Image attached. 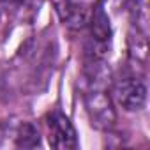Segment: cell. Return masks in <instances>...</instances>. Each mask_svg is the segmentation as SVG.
I'll use <instances>...</instances> for the list:
<instances>
[{
	"instance_id": "3957f363",
	"label": "cell",
	"mask_w": 150,
	"mask_h": 150,
	"mask_svg": "<svg viewBox=\"0 0 150 150\" xmlns=\"http://www.w3.org/2000/svg\"><path fill=\"white\" fill-rule=\"evenodd\" d=\"M44 124H46V132H48L46 138L51 148H57V150L78 148L80 141H78L76 127H74V124L64 111L51 110L46 115Z\"/></svg>"
},
{
	"instance_id": "52a82bcc",
	"label": "cell",
	"mask_w": 150,
	"mask_h": 150,
	"mask_svg": "<svg viewBox=\"0 0 150 150\" xmlns=\"http://www.w3.org/2000/svg\"><path fill=\"white\" fill-rule=\"evenodd\" d=\"M4 134H6V127H4V125H2V124H0V138H2V136H4Z\"/></svg>"
},
{
	"instance_id": "5b68a950",
	"label": "cell",
	"mask_w": 150,
	"mask_h": 150,
	"mask_svg": "<svg viewBox=\"0 0 150 150\" xmlns=\"http://www.w3.org/2000/svg\"><path fill=\"white\" fill-rule=\"evenodd\" d=\"M13 138H14V145L18 148H37L42 145V136L37 129L35 124L32 122H20L14 131H13Z\"/></svg>"
},
{
	"instance_id": "7a4b0ae2",
	"label": "cell",
	"mask_w": 150,
	"mask_h": 150,
	"mask_svg": "<svg viewBox=\"0 0 150 150\" xmlns=\"http://www.w3.org/2000/svg\"><path fill=\"white\" fill-rule=\"evenodd\" d=\"M111 92L117 104L125 111H141L146 104V85L134 74H124L113 80Z\"/></svg>"
},
{
	"instance_id": "277c9868",
	"label": "cell",
	"mask_w": 150,
	"mask_h": 150,
	"mask_svg": "<svg viewBox=\"0 0 150 150\" xmlns=\"http://www.w3.org/2000/svg\"><path fill=\"white\" fill-rule=\"evenodd\" d=\"M92 7L72 2V0H55V9L60 21L71 30H81L87 27Z\"/></svg>"
},
{
	"instance_id": "6da1fadb",
	"label": "cell",
	"mask_w": 150,
	"mask_h": 150,
	"mask_svg": "<svg viewBox=\"0 0 150 150\" xmlns=\"http://www.w3.org/2000/svg\"><path fill=\"white\" fill-rule=\"evenodd\" d=\"M81 99H83L87 118L94 129L108 132L115 127L117 110H115L113 97L110 94V87H103V85L81 87Z\"/></svg>"
},
{
	"instance_id": "8992f818",
	"label": "cell",
	"mask_w": 150,
	"mask_h": 150,
	"mask_svg": "<svg viewBox=\"0 0 150 150\" xmlns=\"http://www.w3.org/2000/svg\"><path fill=\"white\" fill-rule=\"evenodd\" d=\"M28 2H30V0H0V7H4L7 11H20Z\"/></svg>"
}]
</instances>
